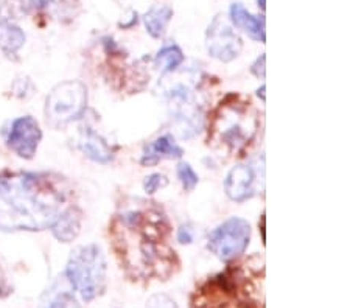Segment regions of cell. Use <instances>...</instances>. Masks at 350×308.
Returning a JSON list of instances; mask_svg holds the SVG:
<instances>
[{"label":"cell","mask_w":350,"mask_h":308,"mask_svg":"<svg viewBox=\"0 0 350 308\" xmlns=\"http://www.w3.org/2000/svg\"><path fill=\"white\" fill-rule=\"evenodd\" d=\"M64 193L49 175L2 173L0 175V229L44 231L61 214Z\"/></svg>","instance_id":"cell-1"},{"label":"cell","mask_w":350,"mask_h":308,"mask_svg":"<svg viewBox=\"0 0 350 308\" xmlns=\"http://www.w3.org/2000/svg\"><path fill=\"white\" fill-rule=\"evenodd\" d=\"M106 259L98 244L80 246L72 251L66 266V277L73 290L80 293L81 299L89 304L106 288Z\"/></svg>","instance_id":"cell-2"},{"label":"cell","mask_w":350,"mask_h":308,"mask_svg":"<svg viewBox=\"0 0 350 308\" xmlns=\"http://www.w3.org/2000/svg\"><path fill=\"white\" fill-rule=\"evenodd\" d=\"M88 89L81 81H64L55 86L45 100V117L58 128L78 119L86 111Z\"/></svg>","instance_id":"cell-3"},{"label":"cell","mask_w":350,"mask_h":308,"mask_svg":"<svg viewBox=\"0 0 350 308\" xmlns=\"http://www.w3.org/2000/svg\"><path fill=\"white\" fill-rule=\"evenodd\" d=\"M251 242V226L243 218L232 216L208 235L207 249L219 260L229 262L241 255Z\"/></svg>","instance_id":"cell-4"},{"label":"cell","mask_w":350,"mask_h":308,"mask_svg":"<svg viewBox=\"0 0 350 308\" xmlns=\"http://www.w3.org/2000/svg\"><path fill=\"white\" fill-rule=\"evenodd\" d=\"M265 164L262 162H250L234 167L224 179V192L229 199L235 203H245L251 199L260 188V181L263 182Z\"/></svg>","instance_id":"cell-5"},{"label":"cell","mask_w":350,"mask_h":308,"mask_svg":"<svg viewBox=\"0 0 350 308\" xmlns=\"http://www.w3.org/2000/svg\"><path fill=\"white\" fill-rule=\"evenodd\" d=\"M207 52L212 58H215L221 63H230L237 56L241 53L243 42L241 39L235 35L221 16H217L208 27L207 35Z\"/></svg>","instance_id":"cell-6"},{"label":"cell","mask_w":350,"mask_h":308,"mask_svg":"<svg viewBox=\"0 0 350 308\" xmlns=\"http://www.w3.org/2000/svg\"><path fill=\"white\" fill-rule=\"evenodd\" d=\"M42 139V131L39 123L31 115L19 117L13 122L8 134V147L19 158L31 159L36 154L38 145Z\"/></svg>","instance_id":"cell-7"},{"label":"cell","mask_w":350,"mask_h":308,"mask_svg":"<svg viewBox=\"0 0 350 308\" xmlns=\"http://www.w3.org/2000/svg\"><path fill=\"white\" fill-rule=\"evenodd\" d=\"M184 156V150L174 142V139L167 134L156 139L154 142H151L148 147L145 148L140 164L145 167H151L159 164L163 159H180Z\"/></svg>","instance_id":"cell-8"},{"label":"cell","mask_w":350,"mask_h":308,"mask_svg":"<svg viewBox=\"0 0 350 308\" xmlns=\"http://www.w3.org/2000/svg\"><path fill=\"white\" fill-rule=\"evenodd\" d=\"M230 20L232 24L240 28L247 36L254 41L265 44L267 41V35H265V19L252 16L241 3H232L230 5Z\"/></svg>","instance_id":"cell-9"},{"label":"cell","mask_w":350,"mask_h":308,"mask_svg":"<svg viewBox=\"0 0 350 308\" xmlns=\"http://www.w3.org/2000/svg\"><path fill=\"white\" fill-rule=\"evenodd\" d=\"M81 231V212L77 207H70L61 212L56 221L52 224V232L56 240L63 243H70Z\"/></svg>","instance_id":"cell-10"},{"label":"cell","mask_w":350,"mask_h":308,"mask_svg":"<svg viewBox=\"0 0 350 308\" xmlns=\"http://www.w3.org/2000/svg\"><path fill=\"white\" fill-rule=\"evenodd\" d=\"M80 148L86 158L94 162H98V164H109L112 158H114L112 150L106 143V140L92 130L84 131L80 140Z\"/></svg>","instance_id":"cell-11"},{"label":"cell","mask_w":350,"mask_h":308,"mask_svg":"<svg viewBox=\"0 0 350 308\" xmlns=\"http://www.w3.org/2000/svg\"><path fill=\"white\" fill-rule=\"evenodd\" d=\"M173 18V10L167 5H156L150 8L148 13L144 16L146 31L153 38H162L165 35L167 27Z\"/></svg>","instance_id":"cell-12"},{"label":"cell","mask_w":350,"mask_h":308,"mask_svg":"<svg viewBox=\"0 0 350 308\" xmlns=\"http://www.w3.org/2000/svg\"><path fill=\"white\" fill-rule=\"evenodd\" d=\"M25 44V33L8 20L0 22V48L8 56L16 55Z\"/></svg>","instance_id":"cell-13"},{"label":"cell","mask_w":350,"mask_h":308,"mask_svg":"<svg viewBox=\"0 0 350 308\" xmlns=\"http://www.w3.org/2000/svg\"><path fill=\"white\" fill-rule=\"evenodd\" d=\"M184 63V53L176 44L162 47L154 58V64L162 70V74H172Z\"/></svg>","instance_id":"cell-14"},{"label":"cell","mask_w":350,"mask_h":308,"mask_svg":"<svg viewBox=\"0 0 350 308\" xmlns=\"http://www.w3.org/2000/svg\"><path fill=\"white\" fill-rule=\"evenodd\" d=\"M176 173L185 192H193L198 186V182H200V178H198L196 171L191 168L189 162H179Z\"/></svg>","instance_id":"cell-15"},{"label":"cell","mask_w":350,"mask_h":308,"mask_svg":"<svg viewBox=\"0 0 350 308\" xmlns=\"http://www.w3.org/2000/svg\"><path fill=\"white\" fill-rule=\"evenodd\" d=\"M165 186H168V179L161 173H153V175L146 176L144 181V190L146 195H154L157 190Z\"/></svg>","instance_id":"cell-16"},{"label":"cell","mask_w":350,"mask_h":308,"mask_svg":"<svg viewBox=\"0 0 350 308\" xmlns=\"http://www.w3.org/2000/svg\"><path fill=\"white\" fill-rule=\"evenodd\" d=\"M47 308H81V307L70 293L63 291V293L56 294L55 298L49 302Z\"/></svg>","instance_id":"cell-17"},{"label":"cell","mask_w":350,"mask_h":308,"mask_svg":"<svg viewBox=\"0 0 350 308\" xmlns=\"http://www.w3.org/2000/svg\"><path fill=\"white\" fill-rule=\"evenodd\" d=\"M176 238H178V242L180 244H191V243H193V240H195L193 229H191L189 224H183V226L178 229Z\"/></svg>","instance_id":"cell-18"},{"label":"cell","mask_w":350,"mask_h":308,"mask_svg":"<svg viewBox=\"0 0 350 308\" xmlns=\"http://www.w3.org/2000/svg\"><path fill=\"white\" fill-rule=\"evenodd\" d=\"M148 307L150 308H178L176 302L172 300L170 298H167V296H153V298L150 299L148 302Z\"/></svg>","instance_id":"cell-19"},{"label":"cell","mask_w":350,"mask_h":308,"mask_svg":"<svg viewBox=\"0 0 350 308\" xmlns=\"http://www.w3.org/2000/svg\"><path fill=\"white\" fill-rule=\"evenodd\" d=\"M11 293H13V288H11L7 274H5L2 263H0V299L8 298Z\"/></svg>","instance_id":"cell-20"},{"label":"cell","mask_w":350,"mask_h":308,"mask_svg":"<svg viewBox=\"0 0 350 308\" xmlns=\"http://www.w3.org/2000/svg\"><path fill=\"white\" fill-rule=\"evenodd\" d=\"M265 61H267V56L260 55L251 66V74L256 75L258 80H265Z\"/></svg>","instance_id":"cell-21"},{"label":"cell","mask_w":350,"mask_h":308,"mask_svg":"<svg viewBox=\"0 0 350 308\" xmlns=\"http://www.w3.org/2000/svg\"><path fill=\"white\" fill-rule=\"evenodd\" d=\"M28 3H30L31 7H35V8H42L49 3V0H28Z\"/></svg>","instance_id":"cell-22"},{"label":"cell","mask_w":350,"mask_h":308,"mask_svg":"<svg viewBox=\"0 0 350 308\" xmlns=\"http://www.w3.org/2000/svg\"><path fill=\"white\" fill-rule=\"evenodd\" d=\"M265 84H263V86L260 87V89H258V91H257V95H258V97H262V102H265Z\"/></svg>","instance_id":"cell-23"},{"label":"cell","mask_w":350,"mask_h":308,"mask_svg":"<svg viewBox=\"0 0 350 308\" xmlns=\"http://www.w3.org/2000/svg\"><path fill=\"white\" fill-rule=\"evenodd\" d=\"M257 3L262 10H265V7H267V0H257Z\"/></svg>","instance_id":"cell-24"}]
</instances>
